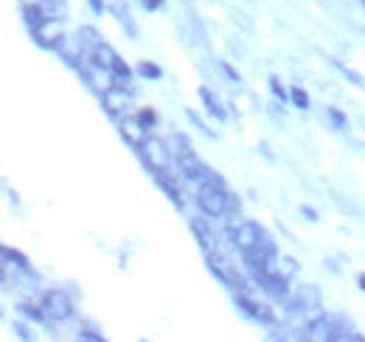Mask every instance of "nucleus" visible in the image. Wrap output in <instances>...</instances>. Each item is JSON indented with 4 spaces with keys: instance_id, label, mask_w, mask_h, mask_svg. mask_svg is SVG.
Here are the masks:
<instances>
[{
    "instance_id": "obj_1",
    "label": "nucleus",
    "mask_w": 365,
    "mask_h": 342,
    "mask_svg": "<svg viewBox=\"0 0 365 342\" xmlns=\"http://www.w3.org/2000/svg\"><path fill=\"white\" fill-rule=\"evenodd\" d=\"M138 157L143 160V166L152 171V174H155V171L178 169V157H175L172 146H169L166 140L155 138V135H149V138L143 140V146L138 149Z\"/></svg>"
},
{
    "instance_id": "obj_2",
    "label": "nucleus",
    "mask_w": 365,
    "mask_h": 342,
    "mask_svg": "<svg viewBox=\"0 0 365 342\" xmlns=\"http://www.w3.org/2000/svg\"><path fill=\"white\" fill-rule=\"evenodd\" d=\"M197 208L208 219H225L228 216V185L202 182L197 185Z\"/></svg>"
},
{
    "instance_id": "obj_3",
    "label": "nucleus",
    "mask_w": 365,
    "mask_h": 342,
    "mask_svg": "<svg viewBox=\"0 0 365 342\" xmlns=\"http://www.w3.org/2000/svg\"><path fill=\"white\" fill-rule=\"evenodd\" d=\"M101 107L113 121H121L124 115H130V107H133V87H130V82L115 79L113 87L101 95Z\"/></svg>"
},
{
    "instance_id": "obj_4",
    "label": "nucleus",
    "mask_w": 365,
    "mask_h": 342,
    "mask_svg": "<svg viewBox=\"0 0 365 342\" xmlns=\"http://www.w3.org/2000/svg\"><path fill=\"white\" fill-rule=\"evenodd\" d=\"M178 169H180L182 180H188V182H197V185H202V182H217V185H228L225 182V177L220 174V171H214L211 166H205L194 152H185L178 157Z\"/></svg>"
},
{
    "instance_id": "obj_5",
    "label": "nucleus",
    "mask_w": 365,
    "mask_h": 342,
    "mask_svg": "<svg viewBox=\"0 0 365 342\" xmlns=\"http://www.w3.org/2000/svg\"><path fill=\"white\" fill-rule=\"evenodd\" d=\"M250 278H253V284H256L270 300H275V303H281V300H287L292 295L289 278H287L281 269H259V272H250Z\"/></svg>"
},
{
    "instance_id": "obj_6",
    "label": "nucleus",
    "mask_w": 365,
    "mask_h": 342,
    "mask_svg": "<svg viewBox=\"0 0 365 342\" xmlns=\"http://www.w3.org/2000/svg\"><path fill=\"white\" fill-rule=\"evenodd\" d=\"M326 342H365V334L357 331V326L346 314L326 311Z\"/></svg>"
},
{
    "instance_id": "obj_7",
    "label": "nucleus",
    "mask_w": 365,
    "mask_h": 342,
    "mask_svg": "<svg viewBox=\"0 0 365 342\" xmlns=\"http://www.w3.org/2000/svg\"><path fill=\"white\" fill-rule=\"evenodd\" d=\"M40 303L46 306L48 317L53 323H68L73 317V300L68 298V292H62V289H48V292H43Z\"/></svg>"
},
{
    "instance_id": "obj_8",
    "label": "nucleus",
    "mask_w": 365,
    "mask_h": 342,
    "mask_svg": "<svg viewBox=\"0 0 365 342\" xmlns=\"http://www.w3.org/2000/svg\"><path fill=\"white\" fill-rule=\"evenodd\" d=\"M262 233H264V227L259 222H236L233 224V250L236 253L256 250L262 242Z\"/></svg>"
},
{
    "instance_id": "obj_9",
    "label": "nucleus",
    "mask_w": 365,
    "mask_h": 342,
    "mask_svg": "<svg viewBox=\"0 0 365 342\" xmlns=\"http://www.w3.org/2000/svg\"><path fill=\"white\" fill-rule=\"evenodd\" d=\"M236 309L242 314H247L250 320L256 323H264V326H275V311L267 306V303H259V300L250 298V292H236Z\"/></svg>"
},
{
    "instance_id": "obj_10",
    "label": "nucleus",
    "mask_w": 365,
    "mask_h": 342,
    "mask_svg": "<svg viewBox=\"0 0 365 342\" xmlns=\"http://www.w3.org/2000/svg\"><path fill=\"white\" fill-rule=\"evenodd\" d=\"M20 17H23V23L29 26V31H40L43 26L53 23V20H51V14L46 11V6H43L40 0L23 3V6H20Z\"/></svg>"
},
{
    "instance_id": "obj_11",
    "label": "nucleus",
    "mask_w": 365,
    "mask_h": 342,
    "mask_svg": "<svg viewBox=\"0 0 365 342\" xmlns=\"http://www.w3.org/2000/svg\"><path fill=\"white\" fill-rule=\"evenodd\" d=\"M115 124H118V132H121V138H124V140H127V143H130L135 152L140 149V146H143V140L149 138V132L140 127L138 115H133V113H130V115H124V118H121V121H115Z\"/></svg>"
},
{
    "instance_id": "obj_12",
    "label": "nucleus",
    "mask_w": 365,
    "mask_h": 342,
    "mask_svg": "<svg viewBox=\"0 0 365 342\" xmlns=\"http://www.w3.org/2000/svg\"><path fill=\"white\" fill-rule=\"evenodd\" d=\"M17 311H20V314H23L29 323H37V326H46L48 320H51V317H48V311H46V306H43L37 298L23 300V303L17 306Z\"/></svg>"
},
{
    "instance_id": "obj_13",
    "label": "nucleus",
    "mask_w": 365,
    "mask_h": 342,
    "mask_svg": "<svg viewBox=\"0 0 365 342\" xmlns=\"http://www.w3.org/2000/svg\"><path fill=\"white\" fill-rule=\"evenodd\" d=\"M200 98H202V104H205V113H208L211 118H217V121H225V118H228L225 107L217 101V95H214L208 87H200Z\"/></svg>"
},
{
    "instance_id": "obj_14",
    "label": "nucleus",
    "mask_w": 365,
    "mask_h": 342,
    "mask_svg": "<svg viewBox=\"0 0 365 342\" xmlns=\"http://www.w3.org/2000/svg\"><path fill=\"white\" fill-rule=\"evenodd\" d=\"M110 11L115 14V20L121 23V28H127L130 31V37H138V26L133 23V17H130V9L121 3V0H115L113 6H110Z\"/></svg>"
},
{
    "instance_id": "obj_15",
    "label": "nucleus",
    "mask_w": 365,
    "mask_h": 342,
    "mask_svg": "<svg viewBox=\"0 0 365 342\" xmlns=\"http://www.w3.org/2000/svg\"><path fill=\"white\" fill-rule=\"evenodd\" d=\"M0 258H3V264L14 266V269H31L29 256H23V253H20V250H14V247H3V250H0Z\"/></svg>"
},
{
    "instance_id": "obj_16",
    "label": "nucleus",
    "mask_w": 365,
    "mask_h": 342,
    "mask_svg": "<svg viewBox=\"0 0 365 342\" xmlns=\"http://www.w3.org/2000/svg\"><path fill=\"white\" fill-rule=\"evenodd\" d=\"M169 146H172L175 157H180V155H185V152H194V149H191V143H188V138H185L182 132H172V138H169Z\"/></svg>"
},
{
    "instance_id": "obj_17",
    "label": "nucleus",
    "mask_w": 365,
    "mask_h": 342,
    "mask_svg": "<svg viewBox=\"0 0 365 342\" xmlns=\"http://www.w3.org/2000/svg\"><path fill=\"white\" fill-rule=\"evenodd\" d=\"M135 73L140 76V79H163V71L155 65V62H138V68H135Z\"/></svg>"
},
{
    "instance_id": "obj_18",
    "label": "nucleus",
    "mask_w": 365,
    "mask_h": 342,
    "mask_svg": "<svg viewBox=\"0 0 365 342\" xmlns=\"http://www.w3.org/2000/svg\"><path fill=\"white\" fill-rule=\"evenodd\" d=\"M289 101L298 110H309V93L304 87H289Z\"/></svg>"
},
{
    "instance_id": "obj_19",
    "label": "nucleus",
    "mask_w": 365,
    "mask_h": 342,
    "mask_svg": "<svg viewBox=\"0 0 365 342\" xmlns=\"http://www.w3.org/2000/svg\"><path fill=\"white\" fill-rule=\"evenodd\" d=\"M135 115H138V121H140V127L146 129V132H152V129L158 127V113H155L152 107H143V110H138Z\"/></svg>"
},
{
    "instance_id": "obj_20",
    "label": "nucleus",
    "mask_w": 365,
    "mask_h": 342,
    "mask_svg": "<svg viewBox=\"0 0 365 342\" xmlns=\"http://www.w3.org/2000/svg\"><path fill=\"white\" fill-rule=\"evenodd\" d=\"M326 118L334 124V129H346V124H349L346 113H340V110H337V107H331V104L326 107Z\"/></svg>"
},
{
    "instance_id": "obj_21",
    "label": "nucleus",
    "mask_w": 365,
    "mask_h": 342,
    "mask_svg": "<svg viewBox=\"0 0 365 342\" xmlns=\"http://www.w3.org/2000/svg\"><path fill=\"white\" fill-rule=\"evenodd\" d=\"M270 93H273L281 104H284V101H289V90L281 85V79H278V76H270Z\"/></svg>"
},
{
    "instance_id": "obj_22",
    "label": "nucleus",
    "mask_w": 365,
    "mask_h": 342,
    "mask_svg": "<svg viewBox=\"0 0 365 342\" xmlns=\"http://www.w3.org/2000/svg\"><path fill=\"white\" fill-rule=\"evenodd\" d=\"M278 269L287 275V278H292L295 272H298V261L292 256H284V258H278Z\"/></svg>"
},
{
    "instance_id": "obj_23",
    "label": "nucleus",
    "mask_w": 365,
    "mask_h": 342,
    "mask_svg": "<svg viewBox=\"0 0 365 342\" xmlns=\"http://www.w3.org/2000/svg\"><path fill=\"white\" fill-rule=\"evenodd\" d=\"M228 216L230 219H239V216H242V200H239V194H233V191H228Z\"/></svg>"
},
{
    "instance_id": "obj_24",
    "label": "nucleus",
    "mask_w": 365,
    "mask_h": 342,
    "mask_svg": "<svg viewBox=\"0 0 365 342\" xmlns=\"http://www.w3.org/2000/svg\"><path fill=\"white\" fill-rule=\"evenodd\" d=\"M79 340H91V342H104L107 337L96 328H88V326H79Z\"/></svg>"
},
{
    "instance_id": "obj_25",
    "label": "nucleus",
    "mask_w": 365,
    "mask_h": 342,
    "mask_svg": "<svg viewBox=\"0 0 365 342\" xmlns=\"http://www.w3.org/2000/svg\"><path fill=\"white\" fill-rule=\"evenodd\" d=\"M185 115H188V121H191V124H194V127L200 129V132H202V135H208V138H214V132H211V129H208V124H205V121H202V118H200V115H197V113H194V110H188V113H185Z\"/></svg>"
},
{
    "instance_id": "obj_26",
    "label": "nucleus",
    "mask_w": 365,
    "mask_h": 342,
    "mask_svg": "<svg viewBox=\"0 0 365 342\" xmlns=\"http://www.w3.org/2000/svg\"><path fill=\"white\" fill-rule=\"evenodd\" d=\"M334 65H337V71H340V73H343V76H346V79H351V82H354V85L365 87V79H363V76H360V73H354V71H349V68H343V65H340V62H334Z\"/></svg>"
},
{
    "instance_id": "obj_27",
    "label": "nucleus",
    "mask_w": 365,
    "mask_h": 342,
    "mask_svg": "<svg viewBox=\"0 0 365 342\" xmlns=\"http://www.w3.org/2000/svg\"><path fill=\"white\" fill-rule=\"evenodd\" d=\"M163 3H166V0H140V6H143L146 11H158Z\"/></svg>"
},
{
    "instance_id": "obj_28",
    "label": "nucleus",
    "mask_w": 365,
    "mask_h": 342,
    "mask_svg": "<svg viewBox=\"0 0 365 342\" xmlns=\"http://www.w3.org/2000/svg\"><path fill=\"white\" fill-rule=\"evenodd\" d=\"M14 334H17V337H20V340H31V334H29V328H26V326H23V323H14Z\"/></svg>"
},
{
    "instance_id": "obj_29",
    "label": "nucleus",
    "mask_w": 365,
    "mask_h": 342,
    "mask_svg": "<svg viewBox=\"0 0 365 342\" xmlns=\"http://www.w3.org/2000/svg\"><path fill=\"white\" fill-rule=\"evenodd\" d=\"M220 68H222V71H225V73H228V79H230V82H239V73H236V71H233V68H230L228 62H220Z\"/></svg>"
},
{
    "instance_id": "obj_30",
    "label": "nucleus",
    "mask_w": 365,
    "mask_h": 342,
    "mask_svg": "<svg viewBox=\"0 0 365 342\" xmlns=\"http://www.w3.org/2000/svg\"><path fill=\"white\" fill-rule=\"evenodd\" d=\"M88 3H91L93 14H104V9H107V6H104V0H88Z\"/></svg>"
},
{
    "instance_id": "obj_31",
    "label": "nucleus",
    "mask_w": 365,
    "mask_h": 342,
    "mask_svg": "<svg viewBox=\"0 0 365 342\" xmlns=\"http://www.w3.org/2000/svg\"><path fill=\"white\" fill-rule=\"evenodd\" d=\"M301 214L307 216L309 222H318V211H315V208H307V205H301Z\"/></svg>"
},
{
    "instance_id": "obj_32",
    "label": "nucleus",
    "mask_w": 365,
    "mask_h": 342,
    "mask_svg": "<svg viewBox=\"0 0 365 342\" xmlns=\"http://www.w3.org/2000/svg\"><path fill=\"white\" fill-rule=\"evenodd\" d=\"M357 286L365 292V272H360V275H357Z\"/></svg>"
}]
</instances>
